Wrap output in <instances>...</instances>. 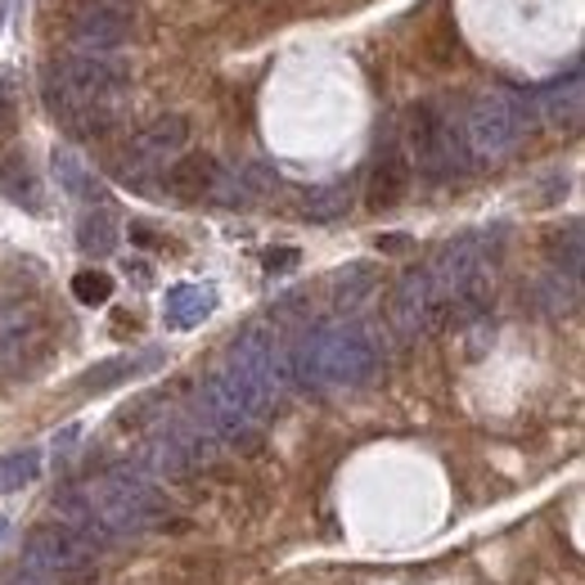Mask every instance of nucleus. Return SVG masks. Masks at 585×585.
<instances>
[{"instance_id": "f257e3e1", "label": "nucleus", "mask_w": 585, "mask_h": 585, "mask_svg": "<svg viewBox=\"0 0 585 585\" xmlns=\"http://www.w3.org/2000/svg\"><path fill=\"white\" fill-rule=\"evenodd\" d=\"M289 365H293V383L306 387H360L379 374L383 338L374 325H365L356 316H338L306 329L297 338V347H289Z\"/></svg>"}, {"instance_id": "f03ea898", "label": "nucleus", "mask_w": 585, "mask_h": 585, "mask_svg": "<svg viewBox=\"0 0 585 585\" xmlns=\"http://www.w3.org/2000/svg\"><path fill=\"white\" fill-rule=\"evenodd\" d=\"M532 100L509 96V90H482V96L469 104L465 117V144H469V158H486V163H500L522 144V136L532 131Z\"/></svg>"}, {"instance_id": "7ed1b4c3", "label": "nucleus", "mask_w": 585, "mask_h": 585, "mask_svg": "<svg viewBox=\"0 0 585 585\" xmlns=\"http://www.w3.org/2000/svg\"><path fill=\"white\" fill-rule=\"evenodd\" d=\"M226 365L234 374H243L249 383H257L275 406H280V396L289 392L293 383V365H289V347L280 343V329L270 320H253L234 333V343L226 352Z\"/></svg>"}, {"instance_id": "20e7f679", "label": "nucleus", "mask_w": 585, "mask_h": 585, "mask_svg": "<svg viewBox=\"0 0 585 585\" xmlns=\"http://www.w3.org/2000/svg\"><path fill=\"white\" fill-rule=\"evenodd\" d=\"M410 149L423 176L446 180L469 167V144H465V122H455L437 104H419L410 113Z\"/></svg>"}, {"instance_id": "39448f33", "label": "nucleus", "mask_w": 585, "mask_h": 585, "mask_svg": "<svg viewBox=\"0 0 585 585\" xmlns=\"http://www.w3.org/2000/svg\"><path fill=\"white\" fill-rule=\"evenodd\" d=\"M46 311L37 302L27 297H14L0 306V369H10V374H18V369H27L41 352H46Z\"/></svg>"}, {"instance_id": "423d86ee", "label": "nucleus", "mask_w": 585, "mask_h": 585, "mask_svg": "<svg viewBox=\"0 0 585 585\" xmlns=\"http://www.w3.org/2000/svg\"><path fill=\"white\" fill-rule=\"evenodd\" d=\"M23 559H27L23 568H33L41 576H81L90 568V559H96V549L77 541L64 522H46V527L27 536Z\"/></svg>"}, {"instance_id": "0eeeda50", "label": "nucleus", "mask_w": 585, "mask_h": 585, "mask_svg": "<svg viewBox=\"0 0 585 585\" xmlns=\"http://www.w3.org/2000/svg\"><path fill=\"white\" fill-rule=\"evenodd\" d=\"M387 325L396 329V338H419L442 329V306L433 297V284H428V270H406L396 280L387 302Z\"/></svg>"}, {"instance_id": "6e6552de", "label": "nucleus", "mask_w": 585, "mask_h": 585, "mask_svg": "<svg viewBox=\"0 0 585 585\" xmlns=\"http://www.w3.org/2000/svg\"><path fill=\"white\" fill-rule=\"evenodd\" d=\"M131 27H136V18H131L127 5H113V0H86V5H77L73 18H68V37L86 54H104V50L127 41Z\"/></svg>"}, {"instance_id": "1a4fd4ad", "label": "nucleus", "mask_w": 585, "mask_h": 585, "mask_svg": "<svg viewBox=\"0 0 585 585\" xmlns=\"http://www.w3.org/2000/svg\"><path fill=\"white\" fill-rule=\"evenodd\" d=\"M217 176H221V163L212 158V153H185V158H176L167 167L163 185L180 203H203V199H212V190H217Z\"/></svg>"}, {"instance_id": "9d476101", "label": "nucleus", "mask_w": 585, "mask_h": 585, "mask_svg": "<svg viewBox=\"0 0 585 585\" xmlns=\"http://www.w3.org/2000/svg\"><path fill=\"white\" fill-rule=\"evenodd\" d=\"M185 140H190V122H185L180 113H167V117H158V122H149V127L131 140L127 158L140 163V167H158L163 158H171V153L185 149Z\"/></svg>"}, {"instance_id": "9b49d317", "label": "nucleus", "mask_w": 585, "mask_h": 585, "mask_svg": "<svg viewBox=\"0 0 585 585\" xmlns=\"http://www.w3.org/2000/svg\"><path fill=\"white\" fill-rule=\"evenodd\" d=\"M541 117L549 122V127H559V131H576L581 127V113H585V86H581V68L568 73V81H549L536 104Z\"/></svg>"}, {"instance_id": "f8f14e48", "label": "nucleus", "mask_w": 585, "mask_h": 585, "mask_svg": "<svg viewBox=\"0 0 585 585\" xmlns=\"http://www.w3.org/2000/svg\"><path fill=\"white\" fill-rule=\"evenodd\" d=\"M410 194V158H402L396 149H387L383 158L369 171V185H365V207L374 212H387Z\"/></svg>"}, {"instance_id": "ddd939ff", "label": "nucleus", "mask_w": 585, "mask_h": 585, "mask_svg": "<svg viewBox=\"0 0 585 585\" xmlns=\"http://www.w3.org/2000/svg\"><path fill=\"white\" fill-rule=\"evenodd\" d=\"M212 311H217V289L212 284H171L163 297L167 329H199Z\"/></svg>"}, {"instance_id": "4468645a", "label": "nucleus", "mask_w": 585, "mask_h": 585, "mask_svg": "<svg viewBox=\"0 0 585 585\" xmlns=\"http://www.w3.org/2000/svg\"><path fill=\"white\" fill-rule=\"evenodd\" d=\"M163 365V352H127V356H113L96 369H86V379H81V392H109L117 383H131L140 374H153V369Z\"/></svg>"}, {"instance_id": "2eb2a0df", "label": "nucleus", "mask_w": 585, "mask_h": 585, "mask_svg": "<svg viewBox=\"0 0 585 585\" xmlns=\"http://www.w3.org/2000/svg\"><path fill=\"white\" fill-rule=\"evenodd\" d=\"M374 289H379V266H369V262H352V266H343L329 280V297H333V311L338 316H352V311H360V306L374 297Z\"/></svg>"}, {"instance_id": "dca6fc26", "label": "nucleus", "mask_w": 585, "mask_h": 585, "mask_svg": "<svg viewBox=\"0 0 585 585\" xmlns=\"http://www.w3.org/2000/svg\"><path fill=\"white\" fill-rule=\"evenodd\" d=\"M0 194L27 212H41V180H37V167L27 163V153L14 149L0 158Z\"/></svg>"}, {"instance_id": "f3484780", "label": "nucleus", "mask_w": 585, "mask_h": 585, "mask_svg": "<svg viewBox=\"0 0 585 585\" xmlns=\"http://www.w3.org/2000/svg\"><path fill=\"white\" fill-rule=\"evenodd\" d=\"M50 167H54V180H59V190H64V194H73L81 203H104V185L96 180V171H90L73 149H54Z\"/></svg>"}, {"instance_id": "a211bd4d", "label": "nucleus", "mask_w": 585, "mask_h": 585, "mask_svg": "<svg viewBox=\"0 0 585 585\" xmlns=\"http://www.w3.org/2000/svg\"><path fill=\"white\" fill-rule=\"evenodd\" d=\"M117 239H122V230H117V217L109 207H90L86 217L77 221V249L86 257H96V262L117 249Z\"/></svg>"}, {"instance_id": "6ab92c4d", "label": "nucleus", "mask_w": 585, "mask_h": 585, "mask_svg": "<svg viewBox=\"0 0 585 585\" xmlns=\"http://www.w3.org/2000/svg\"><path fill=\"white\" fill-rule=\"evenodd\" d=\"M545 253H549L554 275H568V280H581V226L554 230V234L545 239Z\"/></svg>"}, {"instance_id": "aec40b11", "label": "nucleus", "mask_w": 585, "mask_h": 585, "mask_svg": "<svg viewBox=\"0 0 585 585\" xmlns=\"http://www.w3.org/2000/svg\"><path fill=\"white\" fill-rule=\"evenodd\" d=\"M41 473V450H10V455H0V491H23V486H33Z\"/></svg>"}, {"instance_id": "412c9836", "label": "nucleus", "mask_w": 585, "mask_h": 585, "mask_svg": "<svg viewBox=\"0 0 585 585\" xmlns=\"http://www.w3.org/2000/svg\"><path fill=\"white\" fill-rule=\"evenodd\" d=\"M352 207V185H325V190H311L302 203V217L311 221H338Z\"/></svg>"}, {"instance_id": "4be33fe9", "label": "nucleus", "mask_w": 585, "mask_h": 585, "mask_svg": "<svg viewBox=\"0 0 585 585\" xmlns=\"http://www.w3.org/2000/svg\"><path fill=\"white\" fill-rule=\"evenodd\" d=\"M73 297L81 302V306H104L109 297H113V275H104V270H77L73 275Z\"/></svg>"}, {"instance_id": "5701e85b", "label": "nucleus", "mask_w": 585, "mask_h": 585, "mask_svg": "<svg viewBox=\"0 0 585 585\" xmlns=\"http://www.w3.org/2000/svg\"><path fill=\"white\" fill-rule=\"evenodd\" d=\"M0 131L14 136L18 131V100H14V81L0 77Z\"/></svg>"}, {"instance_id": "b1692460", "label": "nucleus", "mask_w": 585, "mask_h": 585, "mask_svg": "<svg viewBox=\"0 0 585 585\" xmlns=\"http://www.w3.org/2000/svg\"><path fill=\"white\" fill-rule=\"evenodd\" d=\"M262 262H266L270 275H284V270H293V266L302 262V253H297V249H270Z\"/></svg>"}, {"instance_id": "393cba45", "label": "nucleus", "mask_w": 585, "mask_h": 585, "mask_svg": "<svg viewBox=\"0 0 585 585\" xmlns=\"http://www.w3.org/2000/svg\"><path fill=\"white\" fill-rule=\"evenodd\" d=\"M0 585H50V576H41V572H33V568H18V572H10Z\"/></svg>"}, {"instance_id": "a878e982", "label": "nucleus", "mask_w": 585, "mask_h": 585, "mask_svg": "<svg viewBox=\"0 0 585 585\" xmlns=\"http://www.w3.org/2000/svg\"><path fill=\"white\" fill-rule=\"evenodd\" d=\"M410 249V234H383L379 239V253H406Z\"/></svg>"}, {"instance_id": "bb28decb", "label": "nucleus", "mask_w": 585, "mask_h": 585, "mask_svg": "<svg viewBox=\"0 0 585 585\" xmlns=\"http://www.w3.org/2000/svg\"><path fill=\"white\" fill-rule=\"evenodd\" d=\"M131 239H136V243H144V249H158V243H163V239L153 234L144 221H131Z\"/></svg>"}, {"instance_id": "cd10ccee", "label": "nucleus", "mask_w": 585, "mask_h": 585, "mask_svg": "<svg viewBox=\"0 0 585 585\" xmlns=\"http://www.w3.org/2000/svg\"><path fill=\"white\" fill-rule=\"evenodd\" d=\"M0 541H5V518H0Z\"/></svg>"}, {"instance_id": "c85d7f7f", "label": "nucleus", "mask_w": 585, "mask_h": 585, "mask_svg": "<svg viewBox=\"0 0 585 585\" xmlns=\"http://www.w3.org/2000/svg\"><path fill=\"white\" fill-rule=\"evenodd\" d=\"M0 23H5V0H0Z\"/></svg>"}]
</instances>
